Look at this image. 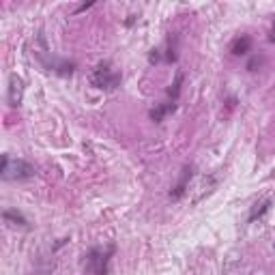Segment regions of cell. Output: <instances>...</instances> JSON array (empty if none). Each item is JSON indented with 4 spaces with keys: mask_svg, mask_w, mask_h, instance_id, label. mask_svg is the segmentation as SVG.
Listing matches in <instances>:
<instances>
[{
    "mask_svg": "<svg viewBox=\"0 0 275 275\" xmlns=\"http://www.w3.org/2000/svg\"><path fill=\"white\" fill-rule=\"evenodd\" d=\"M250 50H252V39L247 34H241L239 39L232 41V54L235 56H245Z\"/></svg>",
    "mask_w": 275,
    "mask_h": 275,
    "instance_id": "obj_6",
    "label": "cell"
},
{
    "mask_svg": "<svg viewBox=\"0 0 275 275\" xmlns=\"http://www.w3.org/2000/svg\"><path fill=\"white\" fill-rule=\"evenodd\" d=\"M0 176H2L4 181H24V178L34 176V168L24 159H11L9 155H2Z\"/></svg>",
    "mask_w": 275,
    "mask_h": 275,
    "instance_id": "obj_1",
    "label": "cell"
},
{
    "mask_svg": "<svg viewBox=\"0 0 275 275\" xmlns=\"http://www.w3.org/2000/svg\"><path fill=\"white\" fill-rule=\"evenodd\" d=\"M189 181H191V168H189V166H185L183 172H181V181H178L176 187H172L170 196L174 198V200L183 198V196H185V191H187V187H189Z\"/></svg>",
    "mask_w": 275,
    "mask_h": 275,
    "instance_id": "obj_5",
    "label": "cell"
},
{
    "mask_svg": "<svg viewBox=\"0 0 275 275\" xmlns=\"http://www.w3.org/2000/svg\"><path fill=\"white\" fill-rule=\"evenodd\" d=\"M22 97H24V82L13 73L9 78V106L17 108L22 103Z\"/></svg>",
    "mask_w": 275,
    "mask_h": 275,
    "instance_id": "obj_4",
    "label": "cell"
},
{
    "mask_svg": "<svg viewBox=\"0 0 275 275\" xmlns=\"http://www.w3.org/2000/svg\"><path fill=\"white\" fill-rule=\"evenodd\" d=\"M148 60H150V63H157V60H159V52L153 50V52H150V56H148Z\"/></svg>",
    "mask_w": 275,
    "mask_h": 275,
    "instance_id": "obj_12",
    "label": "cell"
},
{
    "mask_svg": "<svg viewBox=\"0 0 275 275\" xmlns=\"http://www.w3.org/2000/svg\"><path fill=\"white\" fill-rule=\"evenodd\" d=\"M91 84L95 88H101V91H114L121 84V73L114 71L108 60H101L91 73Z\"/></svg>",
    "mask_w": 275,
    "mask_h": 275,
    "instance_id": "obj_2",
    "label": "cell"
},
{
    "mask_svg": "<svg viewBox=\"0 0 275 275\" xmlns=\"http://www.w3.org/2000/svg\"><path fill=\"white\" fill-rule=\"evenodd\" d=\"M260 65V58H252L250 60V65H247V69H250V71H256V67Z\"/></svg>",
    "mask_w": 275,
    "mask_h": 275,
    "instance_id": "obj_11",
    "label": "cell"
},
{
    "mask_svg": "<svg viewBox=\"0 0 275 275\" xmlns=\"http://www.w3.org/2000/svg\"><path fill=\"white\" fill-rule=\"evenodd\" d=\"M114 254V247H110L108 252L101 250H91L86 254V273L88 275H108V265H110V256Z\"/></svg>",
    "mask_w": 275,
    "mask_h": 275,
    "instance_id": "obj_3",
    "label": "cell"
},
{
    "mask_svg": "<svg viewBox=\"0 0 275 275\" xmlns=\"http://www.w3.org/2000/svg\"><path fill=\"white\" fill-rule=\"evenodd\" d=\"M269 209H271V200H265V202H260V204H254V209L250 213V222H256V219L263 217Z\"/></svg>",
    "mask_w": 275,
    "mask_h": 275,
    "instance_id": "obj_9",
    "label": "cell"
},
{
    "mask_svg": "<svg viewBox=\"0 0 275 275\" xmlns=\"http://www.w3.org/2000/svg\"><path fill=\"white\" fill-rule=\"evenodd\" d=\"M2 219L6 224H13V226H22V228H26L28 226V219H26L22 213H17V211H11V209H6L2 213Z\"/></svg>",
    "mask_w": 275,
    "mask_h": 275,
    "instance_id": "obj_8",
    "label": "cell"
},
{
    "mask_svg": "<svg viewBox=\"0 0 275 275\" xmlns=\"http://www.w3.org/2000/svg\"><path fill=\"white\" fill-rule=\"evenodd\" d=\"M93 4H95V2H86V4H82V6H80V9H78V13H80V11H86V9H91V6H93Z\"/></svg>",
    "mask_w": 275,
    "mask_h": 275,
    "instance_id": "obj_14",
    "label": "cell"
},
{
    "mask_svg": "<svg viewBox=\"0 0 275 275\" xmlns=\"http://www.w3.org/2000/svg\"><path fill=\"white\" fill-rule=\"evenodd\" d=\"M181 84H183V75L181 73H176V78H174V84H172L168 88V95L172 99H176L178 97V93H181Z\"/></svg>",
    "mask_w": 275,
    "mask_h": 275,
    "instance_id": "obj_10",
    "label": "cell"
},
{
    "mask_svg": "<svg viewBox=\"0 0 275 275\" xmlns=\"http://www.w3.org/2000/svg\"><path fill=\"white\" fill-rule=\"evenodd\" d=\"M176 110V103H161V106H157V108H153L150 110V119H153L155 123H161L163 119H166L168 114H172Z\"/></svg>",
    "mask_w": 275,
    "mask_h": 275,
    "instance_id": "obj_7",
    "label": "cell"
},
{
    "mask_svg": "<svg viewBox=\"0 0 275 275\" xmlns=\"http://www.w3.org/2000/svg\"><path fill=\"white\" fill-rule=\"evenodd\" d=\"M269 41H271V43H275V22H273V26H271V32H269Z\"/></svg>",
    "mask_w": 275,
    "mask_h": 275,
    "instance_id": "obj_13",
    "label": "cell"
}]
</instances>
